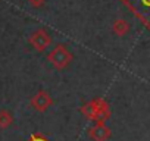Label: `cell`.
I'll return each mask as SVG.
<instances>
[{
  "label": "cell",
  "mask_w": 150,
  "mask_h": 141,
  "mask_svg": "<svg viewBox=\"0 0 150 141\" xmlns=\"http://www.w3.org/2000/svg\"><path fill=\"white\" fill-rule=\"evenodd\" d=\"M47 60L52 63V66L57 70H62L71 65L74 60V54L68 50L65 44H56L54 49L47 54Z\"/></svg>",
  "instance_id": "1"
},
{
  "label": "cell",
  "mask_w": 150,
  "mask_h": 141,
  "mask_svg": "<svg viewBox=\"0 0 150 141\" xmlns=\"http://www.w3.org/2000/svg\"><path fill=\"white\" fill-rule=\"evenodd\" d=\"M28 43H30V46L33 49H35L37 51L41 53L52 44V37H50V34L46 30L40 28V30H37L35 32L31 34V37L28 38Z\"/></svg>",
  "instance_id": "2"
},
{
  "label": "cell",
  "mask_w": 150,
  "mask_h": 141,
  "mask_svg": "<svg viewBox=\"0 0 150 141\" xmlns=\"http://www.w3.org/2000/svg\"><path fill=\"white\" fill-rule=\"evenodd\" d=\"M31 107L35 110V112H46L47 109H50L53 106V99L52 96L46 91V90H38L33 97H31V102H30Z\"/></svg>",
  "instance_id": "3"
},
{
  "label": "cell",
  "mask_w": 150,
  "mask_h": 141,
  "mask_svg": "<svg viewBox=\"0 0 150 141\" xmlns=\"http://www.w3.org/2000/svg\"><path fill=\"white\" fill-rule=\"evenodd\" d=\"M112 137V131L106 123H94L88 128V138L91 141H108Z\"/></svg>",
  "instance_id": "4"
},
{
  "label": "cell",
  "mask_w": 150,
  "mask_h": 141,
  "mask_svg": "<svg viewBox=\"0 0 150 141\" xmlns=\"http://www.w3.org/2000/svg\"><path fill=\"white\" fill-rule=\"evenodd\" d=\"M110 106L109 103L102 99V97H97V109H96V115H94V119L93 122L94 123H106L108 119H110Z\"/></svg>",
  "instance_id": "5"
},
{
  "label": "cell",
  "mask_w": 150,
  "mask_h": 141,
  "mask_svg": "<svg viewBox=\"0 0 150 141\" xmlns=\"http://www.w3.org/2000/svg\"><path fill=\"white\" fill-rule=\"evenodd\" d=\"M129 30H131V27H129V24L125 21V19H115L113 21V24H112V31H113V34L115 35H118V37H124V35H127L128 32H129Z\"/></svg>",
  "instance_id": "6"
},
{
  "label": "cell",
  "mask_w": 150,
  "mask_h": 141,
  "mask_svg": "<svg viewBox=\"0 0 150 141\" xmlns=\"http://www.w3.org/2000/svg\"><path fill=\"white\" fill-rule=\"evenodd\" d=\"M96 109H97V99H93L90 102H87L86 104L81 106L80 112L88 119V121H93L94 119V115H96Z\"/></svg>",
  "instance_id": "7"
},
{
  "label": "cell",
  "mask_w": 150,
  "mask_h": 141,
  "mask_svg": "<svg viewBox=\"0 0 150 141\" xmlns=\"http://www.w3.org/2000/svg\"><path fill=\"white\" fill-rule=\"evenodd\" d=\"M13 123V116L9 110H0V129H8Z\"/></svg>",
  "instance_id": "8"
},
{
  "label": "cell",
  "mask_w": 150,
  "mask_h": 141,
  "mask_svg": "<svg viewBox=\"0 0 150 141\" xmlns=\"http://www.w3.org/2000/svg\"><path fill=\"white\" fill-rule=\"evenodd\" d=\"M27 141H50V140H47L43 134L35 132V134H31V135H30V138H28Z\"/></svg>",
  "instance_id": "9"
},
{
  "label": "cell",
  "mask_w": 150,
  "mask_h": 141,
  "mask_svg": "<svg viewBox=\"0 0 150 141\" xmlns=\"http://www.w3.org/2000/svg\"><path fill=\"white\" fill-rule=\"evenodd\" d=\"M28 3H30L31 8H34V9H40V8L44 6L46 0H28Z\"/></svg>",
  "instance_id": "10"
},
{
  "label": "cell",
  "mask_w": 150,
  "mask_h": 141,
  "mask_svg": "<svg viewBox=\"0 0 150 141\" xmlns=\"http://www.w3.org/2000/svg\"><path fill=\"white\" fill-rule=\"evenodd\" d=\"M137 2H140V5H141L144 9H149V11H150V0H137Z\"/></svg>",
  "instance_id": "11"
}]
</instances>
